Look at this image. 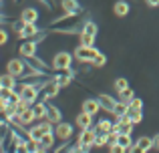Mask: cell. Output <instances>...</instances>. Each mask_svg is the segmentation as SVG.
<instances>
[{"label": "cell", "instance_id": "cell-1", "mask_svg": "<svg viewBox=\"0 0 159 153\" xmlns=\"http://www.w3.org/2000/svg\"><path fill=\"white\" fill-rule=\"evenodd\" d=\"M83 18L81 14H65L62 12L61 18L52 20L51 24H48V30H54V32H65V34H75V32H81L83 30Z\"/></svg>", "mask_w": 159, "mask_h": 153}, {"label": "cell", "instance_id": "cell-2", "mask_svg": "<svg viewBox=\"0 0 159 153\" xmlns=\"http://www.w3.org/2000/svg\"><path fill=\"white\" fill-rule=\"evenodd\" d=\"M75 61H79L81 65H93L95 56L99 55V51L95 47H85V44H79L77 48H75Z\"/></svg>", "mask_w": 159, "mask_h": 153}, {"label": "cell", "instance_id": "cell-3", "mask_svg": "<svg viewBox=\"0 0 159 153\" xmlns=\"http://www.w3.org/2000/svg\"><path fill=\"white\" fill-rule=\"evenodd\" d=\"M73 61H75V55L73 52H66V51H58L57 55L52 56V69L54 71H65V69H70L73 67Z\"/></svg>", "mask_w": 159, "mask_h": 153}, {"label": "cell", "instance_id": "cell-4", "mask_svg": "<svg viewBox=\"0 0 159 153\" xmlns=\"http://www.w3.org/2000/svg\"><path fill=\"white\" fill-rule=\"evenodd\" d=\"M97 129L95 127H89V129H79V135H77V141L83 143L87 147V151H91L97 143Z\"/></svg>", "mask_w": 159, "mask_h": 153}, {"label": "cell", "instance_id": "cell-5", "mask_svg": "<svg viewBox=\"0 0 159 153\" xmlns=\"http://www.w3.org/2000/svg\"><path fill=\"white\" fill-rule=\"evenodd\" d=\"M61 89L62 87L58 85L57 81L51 77V79H47V81L43 83V87H40V99H44V101H48V99H54L58 93H61Z\"/></svg>", "mask_w": 159, "mask_h": 153}, {"label": "cell", "instance_id": "cell-6", "mask_svg": "<svg viewBox=\"0 0 159 153\" xmlns=\"http://www.w3.org/2000/svg\"><path fill=\"white\" fill-rule=\"evenodd\" d=\"M44 34H47V32H44V30H40V28L36 26V22L24 24V26H22V30L18 32V36H20L22 40H26V38H34V40H39V43L44 38Z\"/></svg>", "mask_w": 159, "mask_h": 153}, {"label": "cell", "instance_id": "cell-7", "mask_svg": "<svg viewBox=\"0 0 159 153\" xmlns=\"http://www.w3.org/2000/svg\"><path fill=\"white\" fill-rule=\"evenodd\" d=\"M54 135H57V139L58 141H69L70 137H73V125H70V123H57V125H54Z\"/></svg>", "mask_w": 159, "mask_h": 153}, {"label": "cell", "instance_id": "cell-8", "mask_svg": "<svg viewBox=\"0 0 159 153\" xmlns=\"http://www.w3.org/2000/svg\"><path fill=\"white\" fill-rule=\"evenodd\" d=\"M39 40H34V38H26L22 44H20V48H18V55L20 56H32V55H36V51H39Z\"/></svg>", "mask_w": 159, "mask_h": 153}, {"label": "cell", "instance_id": "cell-9", "mask_svg": "<svg viewBox=\"0 0 159 153\" xmlns=\"http://www.w3.org/2000/svg\"><path fill=\"white\" fill-rule=\"evenodd\" d=\"M155 147V143H153V137H145V135H141L139 139H135V143H133V153H141V151H149Z\"/></svg>", "mask_w": 159, "mask_h": 153}, {"label": "cell", "instance_id": "cell-10", "mask_svg": "<svg viewBox=\"0 0 159 153\" xmlns=\"http://www.w3.org/2000/svg\"><path fill=\"white\" fill-rule=\"evenodd\" d=\"M97 99H99V103H101L103 111H107L109 115H113V111H115L117 101H119V99H113L111 95H107V93H99V95H97Z\"/></svg>", "mask_w": 159, "mask_h": 153}, {"label": "cell", "instance_id": "cell-11", "mask_svg": "<svg viewBox=\"0 0 159 153\" xmlns=\"http://www.w3.org/2000/svg\"><path fill=\"white\" fill-rule=\"evenodd\" d=\"M81 111H85V113H89V115H99V111H103V107H101V103H99V99H87V101H83V105H81Z\"/></svg>", "mask_w": 159, "mask_h": 153}, {"label": "cell", "instance_id": "cell-12", "mask_svg": "<svg viewBox=\"0 0 159 153\" xmlns=\"http://www.w3.org/2000/svg\"><path fill=\"white\" fill-rule=\"evenodd\" d=\"M61 8L65 14H81L83 12L79 0H61Z\"/></svg>", "mask_w": 159, "mask_h": 153}, {"label": "cell", "instance_id": "cell-13", "mask_svg": "<svg viewBox=\"0 0 159 153\" xmlns=\"http://www.w3.org/2000/svg\"><path fill=\"white\" fill-rule=\"evenodd\" d=\"M26 63L30 65V67L34 69V71H39V73H44V75H47V73H48V65L44 63V61L40 59L39 55H32V56H26Z\"/></svg>", "mask_w": 159, "mask_h": 153}, {"label": "cell", "instance_id": "cell-14", "mask_svg": "<svg viewBox=\"0 0 159 153\" xmlns=\"http://www.w3.org/2000/svg\"><path fill=\"white\" fill-rule=\"evenodd\" d=\"M54 141H57V135H54V131H51V133H47L43 139H40V149H39V153L52 151V149H54Z\"/></svg>", "mask_w": 159, "mask_h": 153}, {"label": "cell", "instance_id": "cell-15", "mask_svg": "<svg viewBox=\"0 0 159 153\" xmlns=\"http://www.w3.org/2000/svg\"><path fill=\"white\" fill-rule=\"evenodd\" d=\"M20 18H22L26 24L39 22V10H36L34 6H26V8H22V10H20Z\"/></svg>", "mask_w": 159, "mask_h": 153}, {"label": "cell", "instance_id": "cell-16", "mask_svg": "<svg viewBox=\"0 0 159 153\" xmlns=\"http://www.w3.org/2000/svg\"><path fill=\"white\" fill-rule=\"evenodd\" d=\"M47 105H48V103L44 101V99H39L36 103H32V111H34L36 121H43V119H47Z\"/></svg>", "mask_w": 159, "mask_h": 153}, {"label": "cell", "instance_id": "cell-17", "mask_svg": "<svg viewBox=\"0 0 159 153\" xmlns=\"http://www.w3.org/2000/svg\"><path fill=\"white\" fill-rule=\"evenodd\" d=\"M75 123H77L79 129H89V127H93V115L81 111V113L77 115V119H75Z\"/></svg>", "mask_w": 159, "mask_h": 153}, {"label": "cell", "instance_id": "cell-18", "mask_svg": "<svg viewBox=\"0 0 159 153\" xmlns=\"http://www.w3.org/2000/svg\"><path fill=\"white\" fill-rule=\"evenodd\" d=\"M117 143L125 149V153H133V137H131V133H119Z\"/></svg>", "mask_w": 159, "mask_h": 153}, {"label": "cell", "instance_id": "cell-19", "mask_svg": "<svg viewBox=\"0 0 159 153\" xmlns=\"http://www.w3.org/2000/svg\"><path fill=\"white\" fill-rule=\"evenodd\" d=\"M47 119H48V121H52L54 125H57V123H61L62 121L61 109H58V107H54V105H47Z\"/></svg>", "mask_w": 159, "mask_h": 153}, {"label": "cell", "instance_id": "cell-20", "mask_svg": "<svg viewBox=\"0 0 159 153\" xmlns=\"http://www.w3.org/2000/svg\"><path fill=\"white\" fill-rule=\"evenodd\" d=\"M16 85H18V79L14 75H10V73H4V75H0V87H6V89H16Z\"/></svg>", "mask_w": 159, "mask_h": 153}, {"label": "cell", "instance_id": "cell-21", "mask_svg": "<svg viewBox=\"0 0 159 153\" xmlns=\"http://www.w3.org/2000/svg\"><path fill=\"white\" fill-rule=\"evenodd\" d=\"M129 10H131V6H129V2H125V0H119V2L113 4V14L115 16H127Z\"/></svg>", "mask_w": 159, "mask_h": 153}, {"label": "cell", "instance_id": "cell-22", "mask_svg": "<svg viewBox=\"0 0 159 153\" xmlns=\"http://www.w3.org/2000/svg\"><path fill=\"white\" fill-rule=\"evenodd\" d=\"M95 129H97V133H109V131L115 129V123L111 121V119H101V121H97V125H93Z\"/></svg>", "mask_w": 159, "mask_h": 153}, {"label": "cell", "instance_id": "cell-23", "mask_svg": "<svg viewBox=\"0 0 159 153\" xmlns=\"http://www.w3.org/2000/svg\"><path fill=\"white\" fill-rule=\"evenodd\" d=\"M129 113V103H125V101H117V107H115V111H113V119H119V117H123V115H127Z\"/></svg>", "mask_w": 159, "mask_h": 153}, {"label": "cell", "instance_id": "cell-24", "mask_svg": "<svg viewBox=\"0 0 159 153\" xmlns=\"http://www.w3.org/2000/svg\"><path fill=\"white\" fill-rule=\"evenodd\" d=\"M95 38L97 36H93V34H89V32H79V40H81V44H85V47H93L95 44Z\"/></svg>", "mask_w": 159, "mask_h": 153}, {"label": "cell", "instance_id": "cell-25", "mask_svg": "<svg viewBox=\"0 0 159 153\" xmlns=\"http://www.w3.org/2000/svg\"><path fill=\"white\" fill-rule=\"evenodd\" d=\"M83 32H89V34L97 36V32H99L97 22H93V20H85V24H83Z\"/></svg>", "mask_w": 159, "mask_h": 153}, {"label": "cell", "instance_id": "cell-26", "mask_svg": "<svg viewBox=\"0 0 159 153\" xmlns=\"http://www.w3.org/2000/svg\"><path fill=\"white\" fill-rule=\"evenodd\" d=\"M113 89H115L117 93H121V91L129 89V81H127L125 77H119V79H115V83H113Z\"/></svg>", "mask_w": 159, "mask_h": 153}, {"label": "cell", "instance_id": "cell-27", "mask_svg": "<svg viewBox=\"0 0 159 153\" xmlns=\"http://www.w3.org/2000/svg\"><path fill=\"white\" fill-rule=\"evenodd\" d=\"M129 115H131L135 125H139V123L143 121V109H129Z\"/></svg>", "mask_w": 159, "mask_h": 153}, {"label": "cell", "instance_id": "cell-28", "mask_svg": "<svg viewBox=\"0 0 159 153\" xmlns=\"http://www.w3.org/2000/svg\"><path fill=\"white\" fill-rule=\"evenodd\" d=\"M111 143V139H109V133H99L97 135V143H95V147H105V145H109Z\"/></svg>", "mask_w": 159, "mask_h": 153}, {"label": "cell", "instance_id": "cell-29", "mask_svg": "<svg viewBox=\"0 0 159 153\" xmlns=\"http://www.w3.org/2000/svg\"><path fill=\"white\" fill-rule=\"evenodd\" d=\"M133 97H135V91H131V87L119 93V99H121V101H125V103H131V99H133Z\"/></svg>", "mask_w": 159, "mask_h": 153}, {"label": "cell", "instance_id": "cell-30", "mask_svg": "<svg viewBox=\"0 0 159 153\" xmlns=\"http://www.w3.org/2000/svg\"><path fill=\"white\" fill-rule=\"evenodd\" d=\"M105 63H107V56L103 55V52H99V55L95 56V61H93V67L95 69H101V67H105Z\"/></svg>", "mask_w": 159, "mask_h": 153}, {"label": "cell", "instance_id": "cell-31", "mask_svg": "<svg viewBox=\"0 0 159 153\" xmlns=\"http://www.w3.org/2000/svg\"><path fill=\"white\" fill-rule=\"evenodd\" d=\"M129 109H143V101L139 97H133L131 103H129Z\"/></svg>", "mask_w": 159, "mask_h": 153}, {"label": "cell", "instance_id": "cell-32", "mask_svg": "<svg viewBox=\"0 0 159 153\" xmlns=\"http://www.w3.org/2000/svg\"><path fill=\"white\" fill-rule=\"evenodd\" d=\"M107 149L111 151V153H125V149H123V147H121L117 141H115V143H109V145H107Z\"/></svg>", "mask_w": 159, "mask_h": 153}, {"label": "cell", "instance_id": "cell-33", "mask_svg": "<svg viewBox=\"0 0 159 153\" xmlns=\"http://www.w3.org/2000/svg\"><path fill=\"white\" fill-rule=\"evenodd\" d=\"M8 43V30H6V28H0V44H6Z\"/></svg>", "mask_w": 159, "mask_h": 153}, {"label": "cell", "instance_id": "cell-34", "mask_svg": "<svg viewBox=\"0 0 159 153\" xmlns=\"http://www.w3.org/2000/svg\"><path fill=\"white\" fill-rule=\"evenodd\" d=\"M145 4L151 6V8H155V6H159V0H145Z\"/></svg>", "mask_w": 159, "mask_h": 153}, {"label": "cell", "instance_id": "cell-35", "mask_svg": "<svg viewBox=\"0 0 159 153\" xmlns=\"http://www.w3.org/2000/svg\"><path fill=\"white\" fill-rule=\"evenodd\" d=\"M153 143H155V149L159 151V133L155 135V137H153Z\"/></svg>", "mask_w": 159, "mask_h": 153}, {"label": "cell", "instance_id": "cell-36", "mask_svg": "<svg viewBox=\"0 0 159 153\" xmlns=\"http://www.w3.org/2000/svg\"><path fill=\"white\" fill-rule=\"evenodd\" d=\"M43 4H47V6H52V0H40Z\"/></svg>", "mask_w": 159, "mask_h": 153}]
</instances>
